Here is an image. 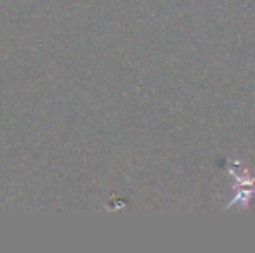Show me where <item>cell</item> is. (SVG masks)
Masks as SVG:
<instances>
[{
  "label": "cell",
  "instance_id": "6da1fadb",
  "mask_svg": "<svg viewBox=\"0 0 255 253\" xmlns=\"http://www.w3.org/2000/svg\"><path fill=\"white\" fill-rule=\"evenodd\" d=\"M228 173L233 177V194L231 201L224 206V210H231L233 206H240L243 210H249L250 203L255 201V173H250L245 169L242 160H226Z\"/></svg>",
  "mask_w": 255,
  "mask_h": 253
}]
</instances>
